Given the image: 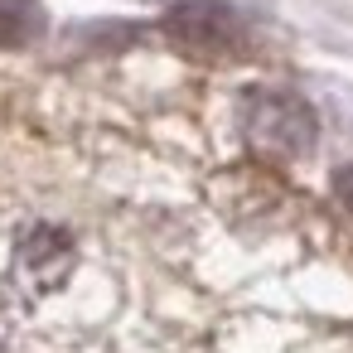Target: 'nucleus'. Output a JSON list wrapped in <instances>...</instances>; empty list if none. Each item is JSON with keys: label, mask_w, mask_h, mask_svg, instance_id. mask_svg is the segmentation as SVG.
Listing matches in <instances>:
<instances>
[{"label": "nucleus", "mask_w": 353, "mask_h": 353, "mask_svg": "<svg viewBox=\"0 0 353 353\" xmlns=\"http://www.w3.org/2000/svg\"><path fill=\"white\" fill-rule=\"evenodd\" d=\"M237 126H242L247 150L261 160H276V165L310 155L319 141V121H314L310 102H300L295 92H276V88L247 92L237 107Z\"/></svg>", "instance_id": "nucleus-1"}, {"label": "nucleus", "mask_w": 353, "mask_h": 353, "mask_svg": "<svg viewBox=\"0 0 353 353\" xmlns=\"http://www.w3.org/2000/svg\"><path fill=\"white\" fill-rule=\"evenodd\" d=\"M73 261H78V247H73V237L59 228V223H25L15 237H10V252H6V285L20 295V300H44V295H54L63 281H68V271H73Z\"/></svg>", "instance_id": "nucleus-2"}, {"label": "nucleus", "mask_w": 353, "mask_h": 353, "mask_svg": "<svg viewBox=\"0 0 353 353\" xmlns=\"http://www.w3.org/2000/svg\"><path fill=\"white\" fill-rule=\"evenodd\" d=\"M165 30L194 54H237L247 39V25L228 0H179L165 15Z\"/></svg>", "instance_id": "nucleus-3"}, {"label": "nucleus", "mask_w": 353, "mask_h": 353, "mask_svg": "<svg viewBox=\"0 0 353 353\" xmlns=\"http://www.w3.org/2000/svg\"><path fill=\"white\" fill-rule=\"evenodd\" d=\"M39 30V6L34 0H0V44H25Z\"/></svg>", "instance_id": "nucleus-4"}, {"label": "nucleus", "mask_w": 353, "mask_h": 353, "mask_svg": "<svg viewBox=\"0 0 353 353\" xmlns=\"http://www.w3.org/2000/svg\"><path fill=\"white\" fill-rule=\"evenodd\" d=\"M334 194H339V199L353 208V165H343V170L334 174Z\"/></svg>", "instance_id": "nucleus-5"}]
</instances>
